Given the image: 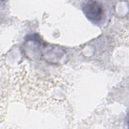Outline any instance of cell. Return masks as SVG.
I'll return each mask as SVG.
<instances>
[{
    "mask_svg": "<svg viewBox=\"0 0 129 129\" xmlns=\"http://www.w3.org/2000/svg\"><path fill=\"white\" fill-rule=\"evenodd\" d=\"M82 11L85 16L90 21L99 22L102 18L103 10L100 4L96 1L85 2L82 6Z\"/></svg>",
    "mask_w": 129,
    "mask_h": 129,
    "instance_id": "6da1fadb",
    "label": "cell"
}]
</instances>
